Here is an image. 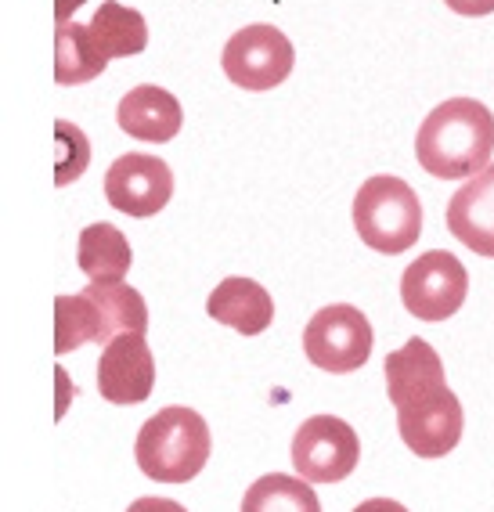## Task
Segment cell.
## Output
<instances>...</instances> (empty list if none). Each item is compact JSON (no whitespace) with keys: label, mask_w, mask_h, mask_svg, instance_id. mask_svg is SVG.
<instances>
[{"label":"cell","mask_w":494,"mask_h":512,"mask_svg":"<svg viewBox=\"0 0 494 512\" xmlns=\"http://www.w3.org/2000/svg\"><path fill=\"white\" fill-rule=\"evenodd\" d=\"M386 394L397 408V433L419 458H444L458 448L466 415L448 390L444 361L422 336L386 354Z\"/></svg>","instance_id":"cell-1"},{"label":"cell","mask_w":494,"mask_h":512,"mask_svg":"<svg viewBox=\"0 0 494 512\" xmlns=\"http://www.w3.org/2000/svg\"><path fill=\"white\" fill-rule=\"evenodd\" d=\"M494 112L476 98L440 101L415 134V159L430 177L462 181L491 166Z\"/></svg>","instance_id":"cell-2"},{"label":"cell","mask_w":494,"mask_h":512,"mask_svg":"<svg viewBox=\"0 0 494 512\" xmlns=\"http://www.w3.org/2000/svg\"><path fill=\"white\" fill-rule=\"evenodd\" d=\"M148 329V307L127 282H94L76 296L55 300V350L73 354L83 343H105Z\"/></svg>","instance_id":"cell-3"},{"label":"cell","mask_w":494,"mask_h":512,"mask_svg":"<svg viewBox=\"0 0 494 512\" xmlns=\"http://www.w3.org/2000/svg\"><path fill=\"white\" fill-rule=\"evenodd\" d=\"M210 426L199 412L170 404L141 426L134 458L145 476L159 484H188L210 462Z\"/></svg>","instance_id":"cell-4"},{"label":"cell","mask_w":494,"mask_h":512,"mask_svg":"<svg viewBox=\"0 0 494 512\" xmlns=\"http://www.w3.org/2000/svg\"><path fill=\"white\" fill-rule=\"evenodd\" d=\"M354 228L368 249L397 256L422 235V206L408 181L394 174L368 177L354 195Z\"/></svg>","instance_id":"cell-5"},{"label":"cell","mask_w":494,"mask_h":512,"mask_svg":"<svg viewBox=\"0 0 494 512\" xmlns=\"http://www.w3.org/2000/svg\"><path fill=\"white\" fill-rule=\"evenodd\" d=\"M296 65V51L278 26H242L220 51V69L242 91H271L289 80Z\"/></svg>","instance_id":"cell-6"},{"label":"cell","mask_w":494,"mask_h":512,"mask_svg":"<svg viewBox=\"0 0 494 512\" xmlns=\"http://www.w3.org/2000/svg\"><path fill=\"white\" fill-rule=\"evenodd\" d=\"M303 354L321 372H357L372 357V325L350 303L321 307L303 329Z\"/></svg>","instance_id":"cell-7"},{"label":"cell","mask_w":494,"mask_h":512,"mask_svg":"<svg viewBox=\"0 0 494 512\" xmlns=\"http://www.w3.org/2000/svg\"><path fill=\"white\" fill-rule=\"evenodd\" d=\"M469 293V271L448 249H430L415 256L401 275L404 311L419 321H448L458 314Z\"/></svg>","instance_id":"cell-8"},{"label":"cell","mask_w":494,"mask_h":512,"mask_svg":"<svg viewBox=\"0 0 494 512\" xmlns=\"http://www.w3.org/2000/svg\"><path fill=\"white\" fill-rule=\"evenodd\" d=\"M361 440L339 415H311L293 437V466L307 484H339L357 469Z\"/></svg>","instance_id":"cell-9"},{"label":"cell","mask_w":494,"mask_h":512,"mask_svg":"<svg viewBox=\"0 0 494 512\" xmlns=\"http://www.w3.org/2000/svg\"><path fill=\"white\" fill-rule=\"evenodd\" d=\"M105 199L127 217H156L174 199V170L159 156L127 152L105 170Z\"/></svg>","instance_id":"cell-10"},{"label":"cell","mask_w":494,"mask_h":512,"mask_svg":"<svg viewBox=\"0 0 494 512\" xmlns=\"http://www.w3.org/2000/svg\"><path fill=\"white\" fill-rule=\"evenodd\" d=\"M156 386V357L148 350L145 332L116 336L101 350L98 361V394L109 404H141Z\"/></svg>","instance_id":"cell-11"},{"label":"cell","mask_w":494,"mask_h":512,"mask_svg":"<svg viewBox=\"0 0 494 512\" xmlns=\"http://www.w3.org/2000/svg\"><path fill=\"white\" fill-rule=\"evenodd\" d=\"M119 130L134 141H156V145H166L181 134L184 112L181 101L170 91L156 87V83H138L134 91H127L119 98Z\"/></svg>","instance_id":"cell-12"},{"label":"cell","mask_w":494,"mask_h":512,"mask_svg":"<svg viewBox=\"0 0 494 512\" xmlns=\"http://www.w3.org/2000/svg\"><path fill=\"white\" fill-rule=\"evenodd\" d=\"M448 231L476 256L494 260V163L451 195Z\"/></svg>","instance_id":"cell-13"},{"label":"cell","mask_w":494,"mask_h":512,"mask_svg":"<svg viewBox=\"0 0 494 512\" xmlns=\"http://www.w3.org/2000/svg\"><path fill=\"white\" fill-rule=\"evenodd\" d=\"M206 314L242 336H260L275 321V300L253 278H224L206 300Z\"/></svg>","instance_id":"cell-14"},{"label":"cell","mask_w":494,"mask_h":512,"mask_svg":"<svg viewBox=\"0 0 494 512\" xmlns=\"http://www.w3.org/2000/svg\"><path fill=\"white\" fill-rule=\"evenodd\" d=\"M76 264L91 282H123L134 264L127 235L105 220L80 231V249H76Z\"/></svg>","instance_id":"cell-15"},{"label":"cell","mask_w":494,"mask_h":512,"mask_svg":"<svg viewBox=\"0 0 494 512\" xmlns=\"http://www.w3.org/2000/svg\"><path fill=\"white\" fill-rule=\"evenodd\" d=\"M91 37L105 58H130L141 55L148 47V22L141 11L119 4V0H105L91 19Z\"/></svg>","instance_id":"cell-16"},{"label":"cell","mask_w":494,"mask_h":512,"mask_svg":"<svg viewBox=\"0 0 494 512\" xmlns=\"http://www.w3.org/2000/svg\"><path fill=\"white\" fill-rule=\"evenodd\" d=\"M109 58L101 55L91 37V26L80 22H65L55 33V83L62 87H80L105 73Z\"/></svg>","instance_id":"cell-17"},{"label":"cell","mask_w":494,"mask_h":512,"mask_svg":"<svg viewBox=\"0 0 494 512\" xmlns=\"http://www.w3.org/2000/svg\"><path fill=\"white\" fill-rule=\"evenodd\" d=\"M242 512H321V502L307 480L267 473L246 491Z\"/></svg>","instance_id":"cell-18"},{"label":"cell","mask_w":494,"mask_h":512,"mask_svg":"<svg viewBox=\"0 0 494 512\" xmlns=\"http://www.w3.org/2000/svg\"><path fill=\"white\" fill-rule=\"evenodd\" d=\"M55 141H58L55 184L65 188V184H73L76 177H83V170L91 166V141H87V134H83L76 123H69V119H58Z\"/></svg>","instance_id":"cell-19"},{"label":"cell","mask_w":494,"mask_h":512,"mask_svg":"<svg viewBox=\"0 0 494 512\" xmlns=\"http://www.w3.org/2000/svg\"><path fill=\"white\" fill-rule=\"evenodd\" d=\"M455 15H466V19H480V15H491L494 0H444Z\"/></svg>","instance_id":"cell-20"},{"label":"cell","mask_w":494,"mask_h":512,"mask_svg":"<svg viewBox=\"0 0 494 512\" xmlns=\"http://www.w3.org/2000/svg\"><path fill=\"white\" fill-rule=\"evenodd\" d=\"M127 512H188V509L181 502H174V498H138Z\"/></svg>","instance_id":"cell-21"},{"label":"cell","mask_w":494,"mask_h":512,"mask_svg":"<svg viewBox=\"0 0 494 512\" xmlns=\"http://www.w3.org/2000/svg\"><path fill=\"white\" fill-rule=\"evenodd\" d=\"M354 512H408L401 502H394V498H368V502H361Z\"/></svg>","instance_id":"cell-22"},{"label":"cell","mask_w":494,"mask_h":512,"mask_svg":"<svg viewBox=\"0 0 494 512\" xmlns=\"http://www.w3.org/2000/svg\"><path fill=\"white\" fill-rule=\"evenodd\" d=\"M83 0H55V19L58 26H65L69 22V15H73V8H80Z\"/></svg>","instance_id":"cell-23"}]
</instances>
